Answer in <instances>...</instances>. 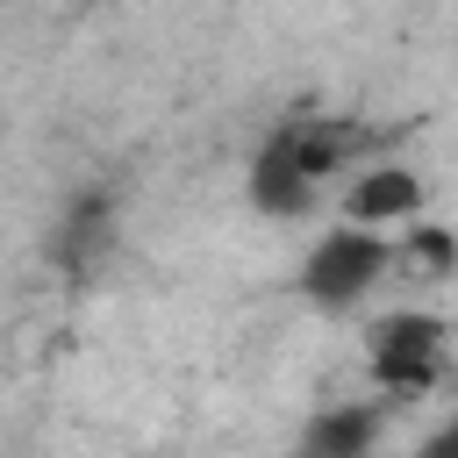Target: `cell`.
Wrapping results in <instances>:
<instances>
[{
	"mask_svg": "<svg viewBox=\"0 0 458 458\" xmlns=\"http://www.w3.org/2000/svg\"><path fill=\"white\" fill-rule=\"evenodd\" d=\"M415 458H458V415H451V422H444V429H437V437H429Z\"/></svg>",
	"mask_w": 458,
	"mask_h": 458,
	"instance_id": "ba28073f",
	"label": "cell"
},
{
	"mask_svg": "<svg viewBox=\"0 0 458 458\" xmlns=\"http://www.w3.org/2000/svg\"><path fill=\"white\" fill-rule=\"evenodd\" d=\"M444 322L437 315H394V322H379L372 329V372H379V386L386 394H415V386H429L437 372H444Z\"/></svg>",
	"mask_w": 458,
	"mask_h": 458,
	"instance_id": "3957f363",
	"label": "cell"
},
{
	"mask_svg": "<svg viewBox=\"0 0 458 458\" xmlns=\"http://www.w3.org/2000/svg\"><path fill=\"white\" fill-rule=\"evenodd\" d=\"M386 265H394V243H379L372 229H336V236H322V243L308 250L301 286H308V301H322V308H351Z\"/></svg>",
	"mask_w": 458,
	"mask_h": 458,
	"instance_id": "7a4b0ae2",
	"label": "cell"
},
{
	"mask_svg": "<svg viewBox=\"0 0 458 458\" xmlns=\"http://www.w3.org/2000/svg\"><path fill=\"white\" fill-rule=\"evenodd\" d=\"M358 150V129L351 122H329V114H293L250 165V200L265 215H301L315 200V186Z\"/></svg>",
	"mask_w": 458,
	"mask_h": 458,
	"instance_id": "6da1fadb",
	"label": "cell"
},
{
	"mask_svg": "<svg viewBox=\"0 0 458 458\" xmlns=\"http://www.w3.org/2000/svg\"><path fill=\"white\" fill-rule=\"evenodd\" d=\"M100 236H107V200L100 193H86L72 215H64V236H57V258L64 265H86L93 250H100Z\"/></svg>",
	"mask_w": 458,
	"mask_h": 458,
	"instance_id": "8992f818",
	"label": "cell"
},
{
	"mask_svg": "<svg viewBox=\"0 0 458 458\" xmlns=\"http://www.w3.org/2000/svg\"><path fill=\"white\" fill-rule=\"evenodd\" d=\"M293 458H315V451H308V444H301V451H293Z\"/></svg>",
	"mask_w": 458,
	"mask_h": 458,
	"instance_id": "9c48e42d",
	"label": "cell"
},
{
	"mask_svg": "<svg viewBox=\"0 0 458 458\" xmlns=\"http://www.w3.org/2000/svg\"><path fill=\"white\" fill-rule=\"evenodd\" d=\"M401 265H422V272H451L458 265V243L444 229H408V250H394Z\"/></svg>",
	"mask_w": 458,
	"mask_h": 458,
	"instance_id": "52a82bcc",
	"label": "cell"
},
{
	"mask_svg": "<svg viewBox=\"0 0 458 458\" xmlns=\"http://www.w3.org/2000/svg\"><path fill=\"white\" fill-rule=\"evenodd\" d=\"M415 200H422V186H415L401 165H386V172H365V179L344 193V215L365 229V222H401V215H415Z\"/></svg>",
	"mask_w": 458,
	"mask_h": 458,
	"instance_id": "277c9868",
	"label": "cell"
},
{
	"mask_svg": "<svg viewBox=\"0 0 458 458\" xmlns=\"http://www.w3.org/2000/svg\"><path fill=\"white\" fill-rule=\"evenodd\" d=\"M372 429H379V415L351 401V408H322L301 444H308L315 458H365V451H372Z\"/></svg>",
	"mask_w": 458,
	"mask_h": 458,
	"instance_id": "5b68a950",
	"label": "cell"
}]
</instances>
